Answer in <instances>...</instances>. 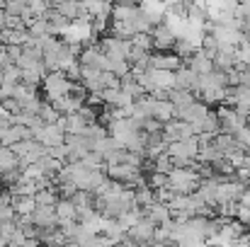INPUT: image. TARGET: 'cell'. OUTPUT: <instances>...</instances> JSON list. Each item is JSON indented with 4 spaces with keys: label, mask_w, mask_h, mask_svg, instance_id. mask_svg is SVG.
<instances>
[{
    "label": "cell",
    "mask_w": 250,
    "mask_h": 247,
    "mask_svg": "<svg viewBox=\"0 0 250 247\" xmlns=\"http://www.w3.org/2000/svg\"><path fill=\"white\" fill-rule=\"evenodd\" d=\"M12 204H15V209H17L20 216H29L37 209V199L34 196H15Z\"/></svg>",
    "instance_id": "30bf717a"
},
{
    "label": "cell",
    "mask_w": 250,
    "mask_h": 247,
    "mask_svg": "<svg viewBox=\"0 0 250 247\" xmlns=\"http://www.w3.org/2000/svg\"><path fill=\"white\" fill-rule=\"evenodd\" d=\"M236 138H238V141H241L246 148H250V126H243V129L236 133Z\"/></svg>",
    "instance_id": "7c38bea8"
},
{
    "label": "cell",
    "mask_w": 250,
    "mask_h": 247,
    "mask_svg": "<svg viewBox=\"0 0 250 247\" xmlns=\"http://www.w3.org/2000/svg\"><path fill=\"white\" fill-rule=\"evenodd\" d=\"M2 27H7V12H5V7H0V29Z\"/></svg>",
    "instance_id": "4fadbf2b"
},
{
    "label": "cell",
    "mask_w": 250,
    "mask_h": 247,
    "mask_svg": "<svg viewBox=\"0 0 250 247\" xmlns=\"http://www.w3.org/2000/svg\"><path fill=\"white\" fill-rule=\"evenodd\" d=\"M185 61V66H189L192 71H197L199 76H204V73H211L214 71V58L199 46V49H194L187 58H182Z\"/></svg>",
    "instance_id": "52a82bcc"
},
{
    "label": "cell",
    "mask_w": 250,
    "mask_h": 247,
    "mask_svg": "<svg viewBox=\"0 0 250 247\" xmlns=\"http://www.w3.org/2000/svg\"><path fill=\"white\" fill-rule=\"evenodd\" d=\"M107 174L126 187H139V184H146V174H144V167L131 163H114L107 165Z\"/></svg>",
    "instance_id": "7a4b0ae2"
},
{
    "label": "cell",
    "mask_w": 250,
    "mask_h": 247,
    "mask_svg": "<svg viewBox=\"0 0 250 247\" xmlns=\"http://www.w3.org/2000/svg\"><path fill=\"white\" fill-rule=\"evenodd\" d=\"M5 51H7L10 63H17L20 56H22V51H24V46H22V44H5Z\"/></svg>",
    "instance_id": "8fae6325"
},
{
    "label": "cell",
    "mask_w": 250,
    "mask_h": 247,
    "mask_svg": "<svg viewBox=\"0 0 250 247\" xmlns=\"http://www.w3.org/2000/svg\"><path fill=\"white\" fill-rule=\"evenodd\" d=\"M156 233H158V226L151 221V218H146V216H141L129 230H126V235H124V245H151V243H156Z\"/></svg>",
    "instance_id": "6da1fadb"
},
{
    "label": "cell",
    "mask_w": 250,
    "mask_h": 247,
    "mask_svg": "<svg viewBox=\"0 0 250 247\" xmlns=\"http://www.w3.org/2000/svg\"><path fill=\"white\" fill-rule=\"evenodd\" d=\"M37 228H61V218L56 211V204H37V209L29 213Z\"/></svg>",
    "instance_id": "3957f363"
},
{
    "label": "cell",
    "mask_w": 250,
    "mask_h": 247,
    "mask_svg": "<svg viewBox=\"0 0 250 247\" xmlns=\"http://www.w3.org/2000/svg\"><path fill=\"white\" fill-rule=\"evenodd\" d=\"M151 34H153V49H156V51H170V49H175L177 34H175V32L167 27V22L156 24Z\"/></svg>",
    "instance_id": "8992f818"
},
{
    "label": "cell",
    "mask_w": 250,
    "mask_h": 247,
    "mask_svg": "<svg viewBox=\"0 0 250 247\" xmlns=\"http://www.w3.org/2000/svg\"><path fill=\"white\" fill-rule=\"evenodd\" d=\"M182 56L177 51H151V68H161V71H177L182 66Z\"/></svg>",
    "instance_id": "277c9868"
},
{
    "label": "cell",
    "mask_w": 250,
    "mask_h": 247,
    "mask_svg": "<svg viewBox=\"0 0 250 247\" xmlns=\"http://www.w3.org/2000/svg\"><path fill=\"white\" fill-rule=\"evenodd\" d=\"M34 138H39L46 148H51V146H61V143H66V129H63L61 124H44V126L37 131Z\"/></svg>",
    "instance_id": "5b68a950"
},
{
    "label": "cell",
    "mask_w": 250,
    "mask_h": 247,
    "mask_svg": "<svg viewBox=\"0 0 250 247\" xmlns=\"http://www.w3.org/2000/svg\"><path fill=\"white\" fill-rule=\"evenodd\" d=\"M221 131V119H219V114L211 109L204 119H202V124H199V133H207V136H216Z\"/></svg>",
    "instance_id": "9c48e42d"
},
{
    "label": "cell",
    "mask_w": 250,
    "mask_h": 247,
    "mask_svg": "<svg viewBox=\"0 0 250 247\" xmlns=\"http://www.w3.org/2000/svg\"><path fill=\"white\" fill-rule=\"evenodd\" d=\"M167 99L175 104V109H180V107H187L189 102H194L197 95L192 90H187V87H172L170 95H167Z\"/></svg>",
    "instance_id": "ba28073f"
}]
</instances>
